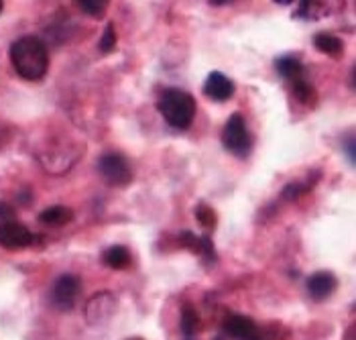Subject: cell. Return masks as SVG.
I'll return each mask as SVG.
<instances>
[{
    "instance_id": "1",
    "label": "cell",
    "mask_w": 356,
    "mask_h": 340,
    "mask_svg": "<svg viewBox=\"0 0 356 340\" xmlns=\"http://www.w3.org/2000/svg\"><path fill=\"white\" fill-rule=\"evenodd\" d=\"M10 61L23 80L35 82L49 70V51L39 37L25 35L10 45Z\"/></svg>"
},
{
    "instance_id": "2",
    "label": "cell",
    "mask_w": 356,
    "mask_h": 340,
    "mask_svg": "<svg viewBox=\"0 0 356 340\" xmlns=\"http://www.w3.org/2000/svg\"><path fill=\"white\" fill-rule=\"evenodd\" d=\"M157 108L165 118V122L177 131L188 129L195 118V100L192 94L179 90V88H169L165 90L157 102Z\"/></svg>"
},
{
    "instance_id": "3",
    "label": "cell",
    "mask_w": 356,
    "mask_h": 340,
    "mask_svg": "<svg viewBox=\"0 0 356 340\" xmlns=\"http://www.w3.org/2000/svg\"><path fill=\"white\" fill-rule=\"evenodd\" d=\"M222 145L228 153L245 159L250 155L252 149V137L247 127V120L241 113L230 114V118L226 120L224 129H222Z\"/></svg>"
},
{
    "instance_id": "4",
    "label": "cell",
    "mask_w": 356,
    "mask_h": 340,
    "mask_svg": "<svg viewBox=\"0 0 356 340\" xmlns=\"http://www.w3.org/2000/svg\"><path fill=\"white\" fill-rule=\"evenodd\" d=\"M98 171L110 186L116 188H127L133 181V168L129 159L120 153H104L98 159Z\"/></svg>"
},
{
    "instance_id": "5",
    "label": "cell",
    "mask_w": 356,
    "mask_h": 340,
    "mask_svg": "<svg viewBox=\"0 0 356 340\" xmlns=\"http://www.w3.org/2000/svg\"><path fill=\"white\" fill-rule=\"evenodd\" d=\"M80 291H82V282L78 275H72V273H65L61 277H57L51 289V302L59 312H70L78 298H80Z\"/></svg>"
},
{
    "instance_id": "6",
    "label": "cell",
    "mask_w": 356,
    "mask_h": 340,
    "mask_svg": "<svg viewBox=\"0 0 356 340\" xmlns=\"http://www.w3.org/2000/svg\"><path fill=\"white\" fill-rule=\"evenodd\" d=\"M116 314V298L110 291H100L94 293L88 302H86V322L90 326H104L106 322L112 320V316Z\"/></svg>"
},
{
    "instance_id": "7",
    "label": "cell",
    "mask_w": 356,
    "mask_h": 340,
    "mask_svg": "<svg viewBox=\"0 0 356 340\" xmlns=\"http://www.w3.org/2000/svg\"><path fill=\"white\" fill-rule=\"evenodd\" d=\"M222 330L234 340H267L263 330L243 314H228L224 318Z\"/></svg>"
},
{
    "instance_id": "8",
    "label": "cell",
    "mask_w": 356,
    "mask_h": 340,
    "mask_svg": "<svg viewBox=\"0 0 356 340\" xmlns=\"http://www.w3.org/2000/svg\"><path fill=\"white\" fill-rule=\"evenodd\" d=\"M35 243L33 232L25 225L8 220V222H0V245L4 249L17 251V249H25Z\"/></svg>"
},
{
    "instance_id": "9",
    "label": "cell",
    "mask_w": 356,
    "mask_h": 340,
    "mask_svg": "<svg viewBox=\"0 0 356 340\" xmlns=\"http://www.w3.org/2000/svg\"><path fill=\"white\" fill-rule=\"evenodd\" d=\"M204 94L214 102H226L234 94V82L222 72H212L204 82Z\"/></svg>"
},
{
    "instance_id": "10",
    "label": "cell",
    "mask_w": 356,
    "mask_h": 340,
    "mask_svg": "<svg viewBox=\"0 0 356 340\" xmlns=\"http://www.w3.org/2000/svg\"><path fill=\"white\" fill-rule=\"evenodd\" d=\"M336 285H338V280H336L334 273L318 271L307 280V291L316 302H322V300H326L336 291Z\"/></svg>"
},
{
    "instance_id": "11",
    "label": "cell",
    "mask_w": 356,
    "mask_h": 340,
    "mask_svg": "<svg viewBox=\"0 0 356 340\" xmlns=\"http://www.w3.org/2000/svg\"><path fill=\"white\" fill-rule=\"evenodd\" d=\"M275 70H277V74H279L281 78H285V80H293V82H296V80H300L303 74L302 61L293 56L277 57V59H275Z\"/></svg>"
},
{
    "instance_id": "12",
    "label": "cell",
    "mask_w": 356,
    "mask_h": 340,
    "mask_svg": "<svg viewBox=\"0 0 356 340\" xmlns=\"http://www.w3.org/2000/svg\"><path fill=\"white\" fill-rule=\"evenodd\" d=\"M39 220L49 227H63L74 220V210L67 206H51L39 214Z\"/></svg>"
},
{
    "instance_id": "13",
    "label": "cell",
    "mask_w": 356,
    "mask_h": 340,
    "mask_svg": "<svg viewBox=\"0 0 356 340\" xmlns=\"http://www.w3.org/2000/svg\"><path fill=\"white\" fill-rule=\"evenodd\" d=\"M131 253L127 247L122 245H114L110 247L108 251L104 253V263L108 265L110 269H116V271H122V269H129L131 267Z\"/></svg>"
},
{
    "instance_id": "14",
    "label": "cell",
    "mask_w": 356,
    "mask_h": 340,
    "mask_svg": "<svg viewBox=\"0 0 356 340\" xmlns=\"http://www.w3.org/2000/svg\"><path fill=\"white\" fill-rule=\"evenodd\" d=\"M314 45H316L318 51L332 57H338L344 49V43L340 41V37H336L332 33H318L316 39H314Z\"/></svg>"
},
{
    "instance_id": "15",
    "label": "cell",
    "mask_w": 356,
    "mask_h": 340,
    "mask_svg": "<svg viewBox=\"0 0 356 340\" xmlns=\"http://www.w3.org/2000/svg\"><path fill=\"white\" fill-rule=\"evenodd\" d=\"M181 332L186 340H192L200 332V316L192 304H186L181 310Z\"/></svg>"
},
{
    "instance_id": "16",
    "label": "cell",
    "mask_w": 356,
    "mask_h": 340,
    "mask_svg": "<svg viewBox=\"0 0 356 340\" xmlns=\"http://www.w3.org/2000/svg\"><path fill=\"white\" fill-rule=\"evenodd\" d=\"M293 94H296V98L305 104V106H316V102H318V92H316V88L309 84V82H305V80H296L293 82Z\"/></svg>"
},
{
    "instance_id": "17",
    "label": "cell",
    "mask_w": 356,
    "mask_h": 340,
    "mask_svg": "<svg viewBox=\"0 0 356 340\" xmlns=\"http://www.w3.org/2000/svg\"><path fill=\"white\" fill-rule=\"evenodd\" d=\"M195 220L202 225V227L206 228V230H212V228L216 227V212L208 206V204H197V208H195Z\"/></svg>"
},
{
    "instance_id": "18",
    "label": "cell",
    "mask_w": 356,
    "mask_h": 340,
    "mask_svg": "<svg viewBox=\"0 0 356 340\" xmlns=\"http://www.w3.org/2000/svg\"><path fill=\"white\" fill-rule=\"evenodd\" d=\"M83 13L92 15V17H102L108 8V2L106 0H78L76 2Z\"/></svg>"
},
{
    "instance_id": "19",
    "label": "cell",
    "mask_w": 356,
    "mask_h": 340,
    "mask_svg": "<svg viewBox=\"0 0 356 340\" xmlns=\"http://www.w3.org/2000/svg\"><path fill=\"white\" fill-rule=\"evenodd\" d=\"M114 47H116V29H114L112 23H108L106 29H104V33H102V37H100L98 49H100L102 54H110Z\"/></svg>"
},
{
    "instance_id": "20",
    "label": "cell",
    "mask_w": 356,
    "mask_h": 340,
    "mask_svg": "<svg viewBox=\"0 0 356 340\" xmlns=\"http://www.w3.org/2000/svg\"><path fill=\"white\" fill-rule=\"evenodd\" d=\"M344 153H346V157H348L350 165H355L356 163V145H355V137H353V135H350V137H348V141H346Z\"/></svg>"
},
{
    "instance_id": "21",
    "label": "cell",
    "mask_w": 356,
    "mask_h": 340,
    "mask_svg": "<svg viewBox=\"0 0 356 340\" xmlns=\"http://www.w3.org/2000/svg\"><path fill=\"white\" fill-rule=\"evenodd\" d=\"M13 216H15L13 206H8L6 202H0V220L2 222H8V220H13Z\"/></svg>"
},
{
    "instance_id": "22",
    "label": "cell",
    "mask_w": 356,
    "mask_h": 340,
    "mask_svg": "<svg viewBox=\"0 0 356 340\" xmlns=\"http://www.w3.org/2000/svg\"><path fill=\"white\" fill-rule=\"evenodd\" d=\"M210 4H214V6H224V4H232V0H212Z\"/></svg>"
},
{
    "instance_id": "23",
    "label": "cell",
    "mask_w": 356,
    "mask_h": 340,
    "mask_svg": "<svg viewBox=\"0 0 356 340\" xmlns=\"http://www.w3.org/2000/svg\"><path fill=\"white\" fill-rule=\"evenodd\" d=\"M2 6H4V2H2V0H0V13H2Z\"/></svg>"
},
{
    "instance_id": "24",
    "label": "cell",
    "mask_w": 356,
    "mask_h": 340,
    "mask_svg": "<svg viewBox=\"0 0 356 340\" xmlns=\"http://www.w3.org/2000/svg\"><path fill=\"white\" fill-rule=\"evenodd\" d=\"M129 340H143V339H129Z\"/></svg>"
}]
</instances>
